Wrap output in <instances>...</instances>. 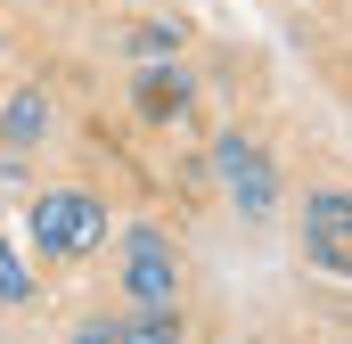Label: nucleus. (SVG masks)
I'll return each mask as SVG.
<instances>
[{
    "instance_id": "nucleus-6",
    "label": "nucleus",
    "mask_w": 352,
    "mask_h": 344,
    "mask_svg": "<svg viewBox=\"0 0 352 344\" xmlns=\"http://www.w3.org/2000/svg\"><path fill=\"white\" fill-rule=\"evenodd\" d=\"M131 98H140V115H148V123H173L180 107H188V74H180V66H140Z\"/></svg>"
},
{
    "instance_id": "nucleus-3",
    "label": "nucleus",
    "mask_w": 352,
    "mask_h": 344,
    "mask_svg": "<svg viewBox=\"0 0 352 344\" xmlns=\"http://www.w3.org/2000/svg\"><path fill=\"white\" fill-rule=\"evenodd\" d=\"M303 255H311L320 279H352V197L344 189L303 197Z\"/></svg>"
},
{
    "instance_id": "nucleus-5",
    "label": "nucleus",
    "mask_w": 352,
    "mask_h": 344,
    "mask_svg": "<svg viewBox=\"0 0 352 344\" xmlns=\"http://www.w3.org/2000/svg\"><path fill=\"white\" fill-rule=\"evenodd\" d=\"M50 123H58V115H50V90H41V83H25V90H8V98H0V148H8V156L41 148V140H50Z\"/></svg>"
},
{
    "instance_id": "nucleus-10",
    "label": "nucleus",
    "mask_w": 352,
    "mask_h": 344,
    "mask_svg": "<svg viewBox=\"0 0 352 344\" xmlns=\"http://www.w3.org/2000/svg\"><path fill=\"white\" fill-rule=\"evenodd\" d=\"M66 344H123V320H82Z\"/></svg>"
},
{
    "instance_id": "nucleus-8",
    "label": "nucleus",
    "mask_w": 352,
    "mask_h": 344,
    "mask_svg": "<svg viewBox=\"0 0 352 344\" xmlns=\"http://www.w3.org/2000/svg\"><path fill=\"white\" fill-rule=\"evenodd\" d=\"M131 58L140 66H173L180 58V25H131Z\"/></svg>"
},
{
    "instance_id": "nucleus-1",
    "label": "nucleus",
    "mask_w": 352,
    "mask_h": 344,
    "mask_svg": "<svg viewBox=\"0 0 352 344\" xmlns=\"http://www.w3.org/2000/svg\"><path fill=\"white\" fill-rule=\"evenodd\" d=\"M25 238H33V255H50V262H82V255L107 246V205L90 189H41L33 213H25Z\"/></svg>"
},
{
    "instance_id": "nucleus-4",
    "label": "nucleus",
    "mask_w": 352,
    "mask_h": 344,
    "mask_svg": "<svg viewBox=\"0 0 352 344\" xmlns=\"http://www.w3.org/2000/svg\"><path fill=\"white\" fill-rule=\"evenodd\" d=\"M123 295L140 303H180V255L164 246V230H123Z\"/></svg>"
},
{
    "instance_id": "nucleus-9",
    "label": "nucleus",
    "mask_w": 352,
    "mask_h": 344,
    "mask_svg": "<svg viewBox=\"0 0 352 344\" xmlns=\"http://www.w3.org/2000/svg\"><path fill=\"white\" fill-rule=\"evenodd\" d=\"M0 303H33V270L16 246H0Z\"/></svg>"
},
{
    "instance_id": "nucleus-2",
    "label": "nucleus",
    "mask_w": 352,
    "mask_h": 344,
    "mask_svg": "<svg viewBox=\"0 0 352 344\" xmlns=\"http://www.w3.org/2000/svg\"><path fill=\"white\" fill-rule=\"evenodd\" d=\"M213 172H221V189H230V205H238L246 222H270V213H278V172H270V156L246 131H221V140H213Z\"/></svg>"
},
{
    "instance_id": "nucleus-7",
    "label": "nucleus",
    "mask_w": 352,
    "mask_h": 344,
    "mask_svg": "<svg viewBox=\"0 0 352 344\" xmlns=\"http://www.w3.org/2000/svg\"><path fill=\"white\" fill-rule=\"evenodd\" d=\"M123 344H180V303H140L123 320Z\"/></svg>"
}]
</instances>
